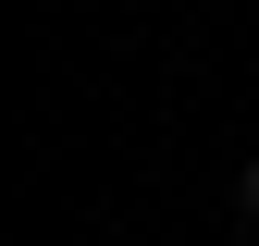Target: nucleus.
Listing matches in <instances>:
<instances>
[{
	"label": "nucleus",
	"mask_w": 259,
	"mask_h": 246,
	"mask_svg": "<svg viewBox=\"0 0 259 246\" xmlns=\"http://www.w3.org/2000/svg\"><path fill=\"white\" fill-rule=\"evenodd\" d=\"M235 197H247V222H259V160H247V184H235Z\"/></svg>",
	"instance_id": "nucleus-1"
}]
</instances>
